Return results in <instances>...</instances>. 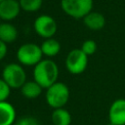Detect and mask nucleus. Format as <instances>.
Listing matches in <instances>:
<instances>
[{
  "instance_id": "1",
  "label": "nucleus",
  "mask_w": 125,
  "mask_h": 125,
  "mask_svg": "<svg viewBox=\"0 0 125 125\" xmlns=\"http://www.w3.org/2000/svg\"><path fill=\"white\" fill-rule=\"evenodd\" d=\"M59 77V67L57 63L50 59L41 60L33 69V78L43 89L49 88L57 82Z\"/></svg>"
},
{
  "instance_id": "2",
  "label": "nucleus",
  "mask_w": 125,
  "mask_h": 125,
  "mask_svg": "<svg viewBox=\"0 0 125 125\" xmlns=\"http://www.w3.org/2000/svg\"><path fill=\"white\" fill-rule=\"evenodd\" d=\"M46 102L54 109L63 107L69 99V89L63 82L57 81L46 89Z\"/></svg>"
},
{
  "instance_id": "3",
  "label": "nucleus",
  "mask_w": 125,
  "mask_h": 125,
  "mask_svg": "<svg viewBox=\"0 0 125 125\" xmlns=\"http://www.w3.org/2000/svg\"><path fill=\"white\" fill-rule=\"evenodd\" d=\"M2 79L11 89H19L26 82V73L21 63L12 62L3 68Z\"/></svg>"
},
{
  "instance_id": "4",
  "label": "nucleus",
  "mask_w": 125,
  "mask_h": 125,
  "mask_svg": "<svg viewBox=\"0 0 125 125\" xmlns=\"http://www.w3.org/2000/svg\"><path fill=\"white\" fill-rule=\"evenodd\" d=\"M16 55L19 62L26 66H35L43 57L40 46L34 43L22 44L18 49Z\"/></svg>"
},
{
  "instance_id": "5",
  "label": "nucleus",
  "mask_w": 125,
  "mask_h": 125,
  "mask_svg": "<svg viewBox=\"0 0 125 125\" xmlns=\"http://www.w3.org/2000/svg\"><path fill=\"white\" fill-rule=\"evenodd\" d=\"M61 7L67 16L74 19H83L92 12L93 0H62Z\"/></svg>"
},
{
  "instance_id": "6",
  "label": "nucleus",
  "mask_w": 125,
  "mask_h": 125,
  "mask_svg": "<svg viewBox=\"0 0 125 125\" xmlns=\"http://www.w3.org/2000/svg\"><path fill=\"white\" fill-rule=\"evenodd\" d=\"M88 65V56L81 49L71 50L65 59V67L71 74H80Z\"/></svg>"
},
{
  "instance_id": "7",
  "label": "nucleus",
  "mask_w": 125,
  "mask_h": 125,
  "mask_svg": "<svg viewBox=\"0 0 125 125\" xmlns=\"http://www.w3.org/2000/svg\"><path fill=\"white\" fill-rule=\"evenodd\" d=\"M35 32L45 39L52 38L58 29V24L55 19L49 15H41L36 18L33 23Z\"/></svg>"
},
{
  "instance_id": "8",
  "label": "nucleus",
  "mask_w": 125,
  "mask_h": 125,
  "mask_svg": "<svg viewBox=\"0 0 125 125\" xmlns=\"http://www.w3.org/2000/svg\"><path fill=\"white\" fill-rule=\"evenodd\" d=\"M108 119L112 125H125V99H117L111 104Z\"/></svg>"
},
{
  "instance_id": "9",
  "label": "nucleus",
  "mask_w": 125,
  "mask_h": 125,
  "mask_svg": "<svg viewBox=\"0 0 125 125\" xmlns=\"http://www.w3.org/2000/svg\"><path fill=\"white\" fill-rule=\"evenodd\" d=\"M20 11L21 6L18 0H4L0 3V19L5 21L16 19Z\"/></svg>"
},
{
  "instance_id": "10",
  "label": "nucleus",
  "mask_w": 125,
  "mask_h": 125,
  "mask_svg": "<svg viewBox=\"0 0 125 125\" xmlns=\"http://www.w3.org/2000/svg\"><path fill=\"white\" fill-rule=\"evenodd\" d=\"M16 109L13 104L5 102H0V125H13L16 122Z\"/></svg>"
},
{
  "instance_id": "11",
  "label": "nucleus",
  "mask_w": 125,
  "mask_h": 125,
  "mask_svg": "<svg viewBox=\"0 0 125 125\" xmlns=\"http://www.w3.org/2000/svg\"><path fill=\"white\" fill-rule=\"evenodd\" d=\"M84 24L91 30H100L105 24V18L98 12H90L83 18Z\"/></svg>"
},
{
  "instance_id": "12",
  "label": "nucleus",
  "mask_w": 125,
  "mask_h": 125,
  "mask_svg": "<svg viewBox=\"0 0 125 125\" xmlns=\"http://www.w3.org/2000/svg\"><path fill=\"white\" fill-rule=\"evenodd\" d=\"M18 38V29L16 26L9 22L0 23V40L6 44L16 41Z\"/></svg>"
},
{
  "instance_id": "13",
  "label": "nucleus",
  "mask_w": 125,
  "mask_h": 125,
  "mask_svg": "<svg viewBox=\"0 0 125 125\" xmlns=\"http://www.w3.org/2000/svg\"><path fill=\"white\" fill-rule=\"evenodd\" d=\"M42 87L36 81H26L21 88V95L26 99H36L42 93Z\"/></svg>"
},
{
  "instance_id": "14",
  "label": "nucleus",
  "mask_w": 125,
  "mask_h": 125,
  "mask_svg": "<svg viewBox=\"0 0 125 125\" xmlns=\"http://www.w3.org/2000/svg\"><path fill=\"white\" fill-rule=\"evenodd\" d=\"M41 51L43 53L44 56L46 57H49V58H52V57H55L57 56L60 51H61V44L58 40H56L55 38H48V39H45L41 46Z\"/></svg>"
},
{
  "instance_id": "15",
  "label": "nucleus",
  "mask_w": 125,
  "mask_h": 125,
  "mask_svg": "<svg viewBox=\"0 0 125 125\" xmlns=\"http://www.w3.org/2000/svg\"><path fill=\"white\" fill-rule=\"evenodd\" d=\"M51 118L53 125H70L71 123V115L69 111L63 107L54 109Z\"/></svg>"
},
{
  "instance_id": "16",
  "label": "nucleus",
  "mask_w": 125,
  "mask_h": 125,
  "mask_svg": "<svg viewBox=\"0 0 125 125\" xmlns=\"http://www.w3.org/2000/svg\"><path fill=\"white\" fill-rule=\"evenodd\" d=\"M19 2L21 10L28 13H33L41 8L43 0H19Z\"/></svg>"
},
{
  "instance_id": "17",
  "label": "nucleus",
  "mask_w": 125,
  "mask_h": 125,
  "mask_svg": "<svg viewBox=\"0 0 125 125\" xmlns=\"http://www.w3.org/2000/svg\"><path fill=\"white\" fill-rule=\"evenodd\" d=\"M97 48H98V46H97L96 41H94L92 39H88V40H85L82 43V46H81L80 49L89 57V56H91V55L96 53Z\"/></svg>"
},
{
  "instance_id": "18",
  "label": "nucleus",
  "mask_w": 125,
  "mask_h": 125,
  "mask_svg": "<svg viewBox=\"0 0 125 125\" xmlns=\"http://www.w3.org/2000/svg\"><path fill=\"white\" fill-rule=\"evenodd\" d=\"M14 125H40V123H39L38 119L35 118L34 116L26 115V116H22L19 120H17L14 123Z\"/></svg>"
},
{
  "instance_id": "19",
  "label": "nucleus",
  "mask_w": 125,
  "mask_h": 125,
  "mask_svg": "<svg viewBox=\"0 0 125 125\" xmlns=\"http://www.w3.org/2000/svg\"><path fill=\"white\" fill-rule=\"evenodd\" d=\"M10 93H11V88L2 78H0V102L7 101V99L10 96Z\"/></svg>"
},
{
  "instance_id": "20",
  "label": "nucleus",
  "mask_w": 125,
  "mask_h": 125,
  "mask_svg": "<svg viewBox=\"0 0 125 125\" xmlns=\"http://www.w3.org/2000/svg\"><path fill=\"white\" fill-rule=\"evenodd\" d=\"M7 51H8V48H7V44L3 41L0 40V61L3 60L6 55H7Z\"/></svg>"
},
{
  "instance_id": "21",
  "label": "nucleus",
  "mask_w": 125,
  "mask_h": 125,
  "mask_svg": "<svg viewBox=\"0 0 125 125\" xmlns=\"http://www.w3.org/2000/svg\"><path fill=\"white\" fill-rule=\"evenodd\" d=\"M106 125H112V124H111V123H108V124H106Z\"/></svg>"
},
{
  "instance_id": "22",
  "label": "nucleus",
  "mask_w": 125,
  "mask_h": 125,
  "mask_svg": "<svg viewBox=\"0 0 125 125\" xmlns=\"http://www.w3.org/2000/svg\"><path fill=\"white\" fill-rule=\"evenodd\" d=\"M2 1H4V0H0V3H1V2H2Z\"/></svg>"
},
{
  "instance_id": "23",
  "label": "nucleus",
  "mask_w": 125,
  "mask_h": 125,
  "mask_svg": "<svg viewBox=\"0 0 125 125\" xmlns=\"http://www.w3.org/2000/svg\"><path fill=\"white\" fill-rule=\"evenodd\" d=\"M18 1H19V0H18Z\"/></svg>"
}]
</instances>
